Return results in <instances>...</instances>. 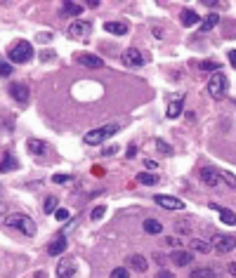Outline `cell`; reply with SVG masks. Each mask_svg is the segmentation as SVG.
Wrapping results in <instances>:
<instances>
[{"label":"cell","instance_id":"cell-26","mask_svg":"<svg viewBox=\"0 0 236 278\" xmlns=\"http://www.w3.org/2000/svg\"><path fill=\"white\" fill-rule=\"evenodd\" d=\"M137 182L144 186H154L158 184V175H151V172H142V175H137Z\"/></svg>","mask_w":236,"mask_h":278},{"label":"cell","instance_id":"cell-33","mask_svg":"<svg viewBox=\"0 0 236 278\" xmlns=\"http://www.w3.org/2000/svg\"><path fill=\"white\" fill-rule=\"evenodd\" d=\"M52 182H55V184H66V182H71V175H66V172L52 175Z\"/></svg>","mask_w":236,"mask_h":278},{"label":"cell","instance_id":"cell-43","mask_svg":"<svg viewBox=\"0 0 236 278\" xmlns=\"http://www.w3.org/2000/svg\"><path fill=\"white\" fill-rule=\"evenodd\" d=\"M203 5H210V7H218V5H222V2H218V0H205Z\"/></svg>","mask_w":236,"mask_h":278},{"label":"cell","instance_id":"cell-16","mask_svg":"<svg viewBox=\"0 0 236 278\" xmlns=\"http://www.w3.org/2000/svg\"><path fill=\"white\" fill-rule=\"evenodd\" d=\"M78 64H80V66H88V69H102V66H104V59L97 55H78Z\"/></svg>","mask_w":236,"mask_h":278},{"label":"cell","instance_id":"cell-18","mask_svg":"<svg viewBox=\"0 0 236 278\" xmlns=\"http://www.w3.org/2000/svg\"><path fill=\"white\" fill-rule=\"evenodd\" d=\"M189 250L201 252V255H208V252H213V245L208 241H203V238H194V241H189Z\"/></svg>","mask_w":236,"mask_h":278},{"label":"cell","instance_id":"cell-30","mask_svg":"<svg viewBox=\"0 0 236 278\" xmlns=\"http://www.w3.org/2000/svg\"><path fill=\"white\" fill-rule=\"evenodd\" d=\"M201 69L203 71H220V61H213V59H208V61H201Z\"/></svg>","mask_w":236,"mask_h":278},{"label":"cell","instance_id":"cell-42","mask_svg":"<svg viewBox=\"0 0 236 278\" xmlns=\"http://www.w3.org/2000/svg\"><path fill=\"white\" fill-rule=\"evenodd\" d=\"M227 271H229V274H232V276H236V262H232V264H229V266H227Z\"/></svg>","mask_w":236,"mask_h":278},{"label":"cell","instance_id":"cell-34","mask_svg":"<svg viewBox=\"0 0 236 278\" xmlns=\"http://www.w3.org/2000/svg\"><path fill=\"white\" fill-rule=\"evenodd\" d=\"M111 278H127V269L126 266H116V269L111 271Z\"/></svg>","mask_w":236,"mask_h":278},{"label":"cell","instance_id":"cell-5","mask_svg":"<svg viewBox=\"0 0 236 278\" xmlns=\"http://www.w3.org/2000/svg\"><path fill=\"white\" fill-rule=\"evenodd\" d=\"M210 245H213V250L218 255H227V252L236 250V238L234 236H213Z\"/></svg>","mask_w":236,"mask_h":278},{"label":"cell","instance_id":"cell-12","mask_svg":"<svg viewBox=\"0 0 236 278\" xmlns=\"http://www.w3.org/2000/svg\"><path fill=\"white\" fill-rule=\"evenodd\" d=\"M201 182L205 186H218L222 179H220V172L215 170V167H201Z\"/></svg>","mask_w":236,"mask_h":278},{"label":"cell","instance_id":"cell-27","mask_svg":"<svg viewBox=\"0 0 236 278\" xmlns=\"http://www.w3.org/2000/svg\"><path fill=\"white\" fill-rule=\"evenodd\" d=\"M218 24H220V17H218V15H215V12H213V15H208V17L203 19V24H201V29H203V31H210V29H215Z\"/></svg>","mask_w":236,"mask_h":278},{"label":"cell","instance_id":"cell-35","mask_svg":"<svg viewBox=\"0 0 236 278\" xmlns=\"http://www.w3.org/2000/svg\"><path fill=\"white\" fill-rule=\"evenodd\" d=\"M69 215H71V212H69L66 207H59V210L55 212V217L59 219V222H66V219H69Z\"/></svg>","mask_w":236,"mask_h":278},{"label":"cell","instance_id":"cell-4","mask_svg":"<svg viewBox=\"0 0 236 278\" xmlns=\"http://www.w3.org/2000/svg\"><path fill=\"white\" fill-rule=\"evenodd\" d=\"M116 132H118V125H104V128L90 130L88 134H85V144H90V146H97V144H102L107 137L116 134Z\"/></svg>","mask_w":236,"mask_h":278},{"label":"cell","instance_id":"cell-38","mask_svg":"<svg viewBox=\"0 0 236 278\" xmlns=\"http://www.w3.org/2000/svg\"><path fill=\"white\" fill-rule=\"evenodd\" d=\"M156 278H175V274H170V271H158V274H156Z\"/></svg>","mask_w":236,"mask_h":278},{"label":"cell","instance_id":"cell-14","mask_svg":"<svg viewBox=\"0 0 236 278\" xmlns=\"http://www.w3.org/2000/svg\"><path fill=\"white\" fill-rule=\"evenodd\" d=\"M127 266L132 271H137V274H144L146 269H149V262L142 255H127Z\"/></svg>","mask_w":236,"mask_h":278},{"label":"cell","instance_id":"cell-22","mask_svg":"<svg viewBox=\"0 0 236 278\" xmlns=\"http://www.w3.org/2000/svg\"><path fill=\"white\" fill-rule=\"evenodd\" d=\"M26 146H29V151H31L33 156H45V151H47L45 142H40V139H29Z\"/></svg>","mask_w":236,"mask_h":278},{"label":"cell","instance_id":"cell-36","mask_svg":"<svg viewBox=\"0 0 236 278\" xmlns=\"http://www.w3.org/2000/svg\"><path fill=\"white\" fill-rule=\"evenodd\" d=\"M104 212H107V210H104V205H97V207L92 210V219H102V217H104Z\"/></svg>","mask_w":236,"mask_h":278},{"label":"cell","instance_id":"cell-44","mask_svg":"<svg viewBox=\"0 0 236 278\" xmlns=\"http://www.w3.org/2000/svg\"><path fill=\"white\" fill-rule=\"evenodd\" d=\"M5 210H7V205H5V203H2V201H0V215H2Z\"/></svg>","mask_w":236,"mask_h":278},{"label":"cell","instance_id":"cell-15","mask_svg":"<svg viewBox=\"0 0 236 278\" xmlns=\"http://www.w3.org/2000/svg\"><path fill=\"white\" fill-rule=\"evenodd\" d=\"M10 94L17 99L19 104H26V102H29V88H26L24 83H12V85H10Z\"/></svg>","mask_w":236,"mask_h":278},{"label":"cell","instance_id":"cell-40","mask_svg":"<svg viewBox=\"0 0 236 278\" xmlns=\"http://www.w3.org/2000/svg\"><path fill=\"white\" fill-rule=\"evenodd\" d=\"M135 153H137V146L130 144V146H127V158H135Z\"/></svg>","mask_w":236,"mask_h":278},{"label":"cell","instance_id":"cell-2","mask_svg":"<svg viewBox=\"0 0 236 278\" xmlns=\"http://www.w3.org/2000/svg\"><path fill=\"white\" fill-rule=\"evenodd\" d=\"M31 57H33V45L29 40H17L7 47V59L15 64H26L31 61Z\"/></svg>","mask_w":236,"mask_h":278},{"label":"cell","instance_id":"cell-7","mask_svg":"<svg viewBox=\"0 0 236 278\" xmlns=\"http://www.w3.org/2000/svg\"><path fill=\"white\" fill-rule=\"evenodd\" d=\"M123 64H126V66H132V69H140V66L146 64V59L137 47H127L126 52H123Z\"/></svg>","mask_w":236,"mask_h":278},{"label":"cell","instance_id":"cell-32","mask_svg":"<svg viewBox=\"0 0 236 278\" xmlns=\"http://www.w3.org/2000/svg\"><path fill=\"white\" fill-rule=\"evenodd\" d=\"M220 179H224V182L232 186V189H236V177L232 175V172H227V170H224V172H220Z\"/></svg>","mask_w":236,"mask_h":278},{"label":"cell","instance_id":"cell-29","mask_svg":"<svg viewBox=\"0 0 236 278\" xmlns=\"http://www.w3.org/2000/svg\"><path fill=\"white\" fill-rule=\"evenodd\" d=\"M156 148H158L163 156H173V146H170L168 142H163V139H156Z\"/></svg>","mask_w":236,"mask_h":278},{"label":"cell","instance_id":"cell-45","mask_svg":"<svg viewBox=\"0 0 236 278\" xmlns=\"http://www.w3.org/2000/svg\"><path fill=\"white\" fill-rule=\"evenodd\" d=\"M36 278H45V274H36Z\"/></svg>","mask_w":236,"mask_h":278},{"label":"cell","instance_id":"cell-41","mask_svg":"<svg viewBox=\"0 0 236 278\" xmlns=\"http://www.w3.org/2000/svg\"><path fill=\"white\" fill-rule=\"evenodd\" d=\"M116 151H118V146H116V144H111L109 148H104V156H111V153H116Z\"/></svg>","mask_w":236,"mask_h":278},{"label":"cell","instance_id":"cell-6","mask_svg":"<svg viewBox=\"0 0 236 278\" xmlns=\"http://www.w3.org/2000/svg\"><path fill=\"white\" fill-rule=\"evenodd\" d=\"M154 203L161 205V207H165V210H173V212H180V210H184V201L175 198V196H163V193H156V196H154Z\"/></svg>","mask_w":236,"mask_h":278},{"label":"cell","instance_id":"cell-17","mask_svg":"<svg viewBox=\"0 0 236 278\" xmlns=\"http://www.w3.org/2000/svg\"><path fill=\"white\" fill-rule=\"evenodd\" d=\"M210 207L220 212V219H222V224H227V226H234V224H236L234 210H229V207H220V205H215V203H210Z\"/></svg>","mask_w":236,"mask_h":278},{"label":"cell","instance_id":"cell-10","mask_svg":"<svg viewBox=\"0 0 236 278\" xmlns=\"http://www.w3.org/2000/svg\"><path fill=\"white\" fill-rule=\"evenodd\" d=\"M170 260H173V264H177V266H189V264L194 262V255H191V250L180 248V250H173V252H170Z\"/></svg>","mask_w":236,"mask_h":278},{"label":"cell","instance_id":"cell-1","mask_svg":"<svg viewBox=\"0 0 236 278\" xmlns=\"http://www.w3.org/2000/svg\"><path fill=\"white\" fill-rule=\"evenodd\" d=\"M5 226L15 229V231H21L24 236H36V222L29 217V215H21V212H12L5 217Z\"/></svg>","mask_w":236,"mask_h":278},{"label":"cell","instance_id":"cell-13","mask_svg":"<svg viewBox=\"0 0 236 278\" xmlns=\"http://www.w3.org/2000/svg\"><path fill=\"white\" fill-rule=\"evenodd\" d=\"M73 274H76V264H73L71 257H64L57 264V276L59 278H71Z\"/></svg>","mask_w":236,"mask_h":278},{"label":"cell","instance_id":"cell-9","mask_svg":"<svg viewBox=\"0 0 236 278\" xmlns=\"http://www.w3.org/2000/svg\"><path fill=\"white\" fill-rule=\"evenodd\" d=\"M182 106H184V97L182 94H173L168 99V109H165V116L168 118H177L182 113Z\"/></svg>","mask_w":236,"mask_h":278},{"label":"cell","instance_id":"cell-37","mask_svg":"<svg viewBox=\"0 0 236 278\" xmlns=\"http://www.w3.org/2000/svg\"><path fill=\"white\" fill-rule=\"evenodd\" d=\"M40 59H43V61H50V59H55V52H52V50H43V52H40Z\"/></svg>","mask_w":236,"mask_h":278},{"label":"cell","instance_id":"cell-25","mask_svg":"<svg viewBox=\"0 0 236 278\" xmlns=\"http://www.w3.org/2000/svg\"><path fill=\"white\" fill-rule=\"evenodd\" d=\"M59 210V198L57 196H47L45 198V203H43V212H47V215H52Z\"/></svg>","mask_w":236,"mask_h":278},{"label":"cell","instance_id":"cell-21","mask_svg":"<svg viewBox=\"0 0 236 278\" xmlns=\"http://www.w3.org/2000/svg\"><path fill=\"white\" fill-rule=\"evenodd\" d=\"M104 31L113 33V36H123V33H127V24H123V21H107Z\"/></svg>","mask_w":236,"mask_h":278},{"label":"cell","instance_id":"cell-23","mask_svg":"<svg viewBox=\"0 0 236 278\" xmlns=\"http://www.w3.org/2000/svg\"><path fill=\"white\" fill-rule=\"evenodd\" d=\"M182 24L189 29V26H196V24H201V19H199V15H196L194 10H184V12H182Z\"/></svg>","mask_w":236,"mask_h":278},{"label":"cell","instance_id":"cell-24","mask_svg":"<svg viewBox=\"0 0 236 278\" xmlns=\"http://www.w3.org/2000/svg\"><path fill=\"white\" fill-rule=\"evenodd\" d=\"M144 231H146V234H151V236H158V234L163 231V224L158 222V219H146V222H144Z\"/></svg>","mask_w":236,"mask_h":278},{"label":"cell","instance_id":"cell-8","mask_svg":"<svg viewBox=\"0 0 236 278\" xmlns=\"http://www.w3.org/2000/svg\"><path fill=\"white\" fill-rule=\"evenodd\" d=\"M69 38H76V40H80V38L90 36L92 33V24L90 21H71V26H69Z\"/></svg>","mask_w":236,"mask_h":278},{"label":"cell","instance_id":"cell-31","mask_svg":"<svg viewBox=\"0 0 236 278\" xmlns=\"http://www.w3.org/2000/svg\"><path fill=\"white\" fill-rule=\"evenodd\" d=\"M12 75V64L10 61H0V78H10Z\"/></svg>","mask_w":236,"mask_h":278},{"label":"cell","instance_id":"cell-28","mask_svg":"<svg viewBox=\"0 0 236 278\" xmlns=\"http://www.w3.org/2000/svg\"><path fill=\"white\" fill-rule=\"evenodd\" d=\"M215 271L208 269V266H201V269H191V278H213Z\"/></svg>","mask_w":236,"mask_h":278},{"label":"cell","instance_id":"cell-39","mask_svg":"<svg viewBox=\"0 0 236 278\" xmlns=\"http://www.w3.org/2000/svg\"><path fill=\"white\" fill-rule=\"evenodd\" d=\"M227 57H229V64L236 69V50H229V55H227Z\"/></svg>","mask_w":236,"mask_h":278},{"label":"cell","instance_id":"cell-19","mask_svg":"<svg viewBox=\"0 0 236 278\" xmlns=\"http://www.w3.org/2000/svg\"><path fill=\"white\" fill-rule=\"evenodd\" d=\"M17 167H19V161L12 153H2V158H0V172H10V170H17Z\"/></svg>","mask_w":236,"mask_h":278},{"label":"cell","instance_id":"cell-20","mask_svg":"<svg viewBox=\"0 0 236 278\" xmlns=\"http://www.w3.org/2000/svg\"><path fill=\"white\" fill-rule=\"evenodd\" d=\"M83 10H85V5H78V2H64L62 5V15H66V17H80Z\"/></svg>","mask_w":236,"mask_h":278},{"label":"cell","instance_id":"cell-11","mask_svg":"<svg viewBox=\"0 0 236 278\" xmlns=\"http://www.w3.org/2000/svg\"><path fill=\"white\" fill-rule=\"evenodd\" d=\"M66 248H69V243H66V236H64V234H59V236H55V238L50 241V245H47V255L57 257V255H62Z\"/></svg>","mask_w":236,"mask_h":278},{"label":"cell","instance_id":"cell-3","mask_svg":"<svg viewBox=\"0 0 236 278\" xmlns=\"http://www.w3.org/2000/svg\"><path fill=\"white\" fill-rule=\"evenodd\" d=\"M227 90H229V78L222 73V71L210 75V80H208V92L213 94V97L220 99L222 94H227Z\"/></svg>","mask_w":236,"mask_h":278}]
</instances>
